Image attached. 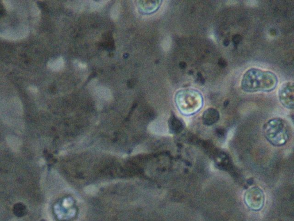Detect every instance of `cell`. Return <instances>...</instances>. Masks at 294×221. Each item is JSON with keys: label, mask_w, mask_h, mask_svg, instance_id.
Returning <instances> with one entry per match:
<instances>
[{"label": "cell", "mask_w": 294, "mask_h": 221, "mask_svg": "<svg viewBox=\"0 0 294 221\" xmlns=\"http://www.w3.org/2000/svg\"><path fill=\"white\" fill-rule=\"evenodd\" d=\"M10 104L13 109H15V111L18 113L22 112V104L19 98H13L10 100Z\"/></svg>", "instance_id": "cell-10"}, {"label": "cell", "mask_w": 294, "mask_h": 221, "mask_svg": "<svg viewBox=\"0 0 294 221\" xmlns=\"http://www.w3.org/2000/svg\"><path fill=\"white\" fill-rule=\"evenodd\" d=\"M2 2H3L4 7L5 8V9L8 11H11V10H13V3H12V2L11 1H3Z\"/></svg>", "instance_id": "cell-12"}, {"label": "cell", "mask_w": 294, "mask_h": 221, "mask_svg": "<svg viewBox=\"0 0 294 221\" xmlns=\"http://www.w3.org/2000/svg\"><path fill=\"white\" fill-rule=\"evenodd\" d=\"M29 33V28L26 25H21L15 28H10L0 32V37L10 40L16 41L26 38Z\"/></svg>", "instance_id": "cell-6"}, {"label": "cell", "mask_w": 294, "mask_h": 221, "mask_svg": "<svg viewBox=\"0 0 294 221\" xmlns=\"http://www.w3.org/2000/svg\"><path fill=\"white\" fill-rule=\"evenodd\" d=\"M137 5L140 10L146 14H149L155 12L160 7L161 1H138L136 2Z\"/></svg>", "instance_id": "cell-7"}, {"label": "cell", "mask_w": 294, "mask_h": 221, "mask_svg": "<svg viewBox=\"0 0 294 221\" xmlns=\"http://www.w3.org/2000/svg\"><path fill=\"white\" fill-rule=\"evenodd\" d=\"M241 38L239 35H236L234 36L233 38V41L235 44L239 43L241 41Z\"/></svg>", "instance_id": "cell-14"}, {"label": "cell", "mask_w": 294, "mask_h": 221, "mask_svg": "<svg viewBox=\"0 0 294 221\" xmlns=\"http://www.w3.org/2000/svg\"><path fill=\"white\" fill-rule=\"evenodd\" d=\"M277 83V77L274 73L253 68L244 74L241 87L246 92H266L273 90Z\"/></svg>", "instance_id": "cell-1"}, {"label": "cell", "mask_w": 294, "mask_h": 221, "mask_svg": "<svg viewBox=\"0 0 294 221\" xmlns=\"http://www.w3.org/2000/svg\"><path fill=\"white\" fill-rule=\"evenodd\" d=\"M32 15L35 17H38L40 15V10L38 6L35 3H32L31 7Z\"/></svg>", "instance_id": "cell-11"}, {"label": "cell", "mask_w": 294, "mask_h": 221, "mask_svg": "<svg viewBox=\"0 0 294 221\" xmlns=\"http://www.w3.org/2000/svg\"><path fill=\"white\" fill-rule=\"evenodd\" d=\"M244 201L249 208L253 211L261 210L265 201L263 191L256 186L249 188L245 192Z\"/></svg>", "instance_id": "cell-4"}, {"label": "cell", "mask_w": 294, "mask_h": 221, "mask_svg": "<svg viewBox=\"0 0 294 221\" xmlns=\"http://www.w3.org/2000/svg\"><path fill=\"white\" fill-rule=\"evenodd\" d=\"M218 64L220 65V66H221L222 67H225L226 65V61L224 59H220L218 61Z\"/></svg>", "instance_id": "cell-15"}, {"label": "cell", "mask_w": 294, "mask_h": 221, "mask_svg": "<svg viewBox=\"0 0 294 221\" xmlns=\"http://www.w3.org/2000/svg\"><path fill=\"white\" fill-rule=\"evenodd\" d=\"M64 66V60L62 57H58L50 60L48 63V68L53 71H59Z\"/></svg>", "instance_id": "cell-9"}, {"label": "cell", "mask_w": 294, "mask_h": 221, "mask_svg": "<svg viewBox=\"0 0 294 221\" xmlns=\"http://www.w3.org/2000/svg\"><path fill=\"white\" fill-rule=\"evenodd\" d=\"M175 102L181 114L190 116L196 114L202 108L204 98L199 91L193 88H184L176 93Z\"/></svg>", "instance_id": "cell-2"}, {"label": "cell", "mask_w": 294, "mask_h": 221, "mask_svg": "<svg viewBox=\"0 0 294 221\" xmlns=\"http://www.w3.org/2000/svg\"><path fill=\"white\" fill-rule=\"evenodd\" d=\"M28 90L29 91L32 93H34V94H36L38 92H39V89L38 88L35 86H33V85H32V86H30L28 87Z\"/></svg>", "instance_id": "cell-13"}, {"label": "cell", "mask_w": 294, "mask_h": 221, "mask_svg": "<svg viewBox=\"0 0 294 221\" xmlns=\"http://www.w3.org/2000/svg\"><path fill=\"white\" fill-rule=\"evenodd\" d=\"M220 119L218 111L213 108H209L204 111L202 115V122L206 125H211L217 123Z\"/></svg>", "instance_id": "cell-8"}, {"label": "cell", "mask_w": 294, "mask_h": 221, "mask_svg": "<svg viewBox=\"0 0 294 221\" xmlns=\"http://www.w3.org/2000/svg\"><path fill=\"white\" fill-rule=\"evenodd\" d=\"M263 133L272 145L280 146L288 141L290 128L288 123L283 119L273 118L264 125Z\"/></svg>", "instance_id": "cell-3"}, {"label": "cell", "mask_w": 294, "mask_h": 221, "mask_svg": "<svg viewBox=\"0 0 294 221\" xmlns=\"http://www.w3.org/2000/svg\"><path fill=\"white\" fill-rule=\"evenodd\" d=\"M279 98L281 104L288 108H294V84L293 82H284L279 90Z\"/></svg>", "instance_id": "cell-5"}]
</instances>
